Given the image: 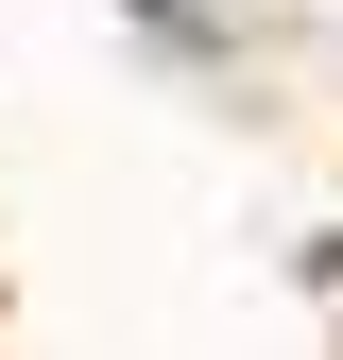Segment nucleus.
Masks as SVG:
<instances>
[]
</instances>
